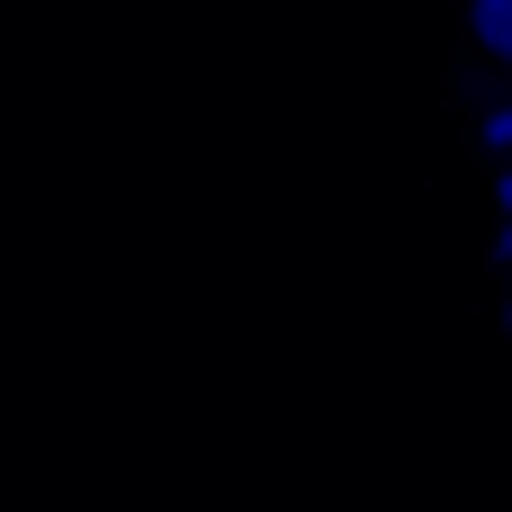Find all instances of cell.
Wrapping results in <instances>:
<instances>
[{"mask_svg": "<svg viewBox=\"0 0 512 512\" xmlns=\"http://www.w3.org/2000/svg\"><path fill=\"white\" fill-rule=\"evenodd\" d=\"M486 144H495V153H512V99H495V117H486Z\"/></svg>", "mask_w": 512, "mask_h": 512, "instance_id": "2", "label": "cell"}, {"mask_svg": "<svg viewBox=\"0 0 512 512\" xmlns=\"http://www.w3.org/2000/svg\"><path fill=\"white\" fill-rule=\"evenodd\" d=\"M495 198H504V216H512V162H504V171H495Z\"/></svg>", "mask_w": 512, "mask_h": 512, "instance_id": "3", "label": "cell"}, {"mask_svg": "<svg viewBox=\"0 0 512 512\" xmlns=\"http://www.w3.org/2000/svg\"><path fill=\"white\" fill-rule=\"evenodd\" d=\"M468 36H477L495 63H512V0H468Z\"/></svg>", "mask_w": 512, "mask_h": 512, "instance_id": "1", "label": "cell"}, {"mask_svg": "<svg viewBox=\"0 0 512 512\" xmlns=\"http://www.w3.org/2000/svg\"><path fill=\"white\" fill-rule=\"evenodd\" d=\"M495 261H512V216H504V234H495Z\"/></svg>", "mask_w": 512, "mask_h": 512, "instance_id": "4", "label": "cell"}]
</instances>
